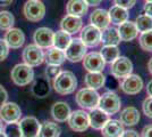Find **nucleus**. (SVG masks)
I'll use <instances>...</instances> for the list:
<instances>
[{
	"instance_id": "nucleus-16",
	"label": "nucleus",
	"mask_w": 152,
	"mask_h": 137,
	"mask_svg": "<svg viewBox=\"0 0 152 137\" xmlns=\"http://www.w3.org/2000/svg\"><path fill=\"white\" fill-rule=\"evenodd\" d=\"M4 40L6 41V44L8 45L9 48L18 49L25 42V34H24V32L20 29L13 27V29L8 30L6 32Z\"/></svg>"
},
{
	"instance_id": "nucleus-11",
	"label": "nucleus",
	"mask_w": 152,
	"mask_h": 137,
	"mask_svg": "<svg viewBox=\"0 0 152 137\" xmlns=\"http://www.w3.org/2000/svg\"><path fill=\"white\" fill-rule=\"evenodd\" d=\"M121 88L127 95H136L143 88V80L137 74H129L121 79Z\"/></svg>"
},
{
	"instance_id": "nucleus-34",
	"label": "nucleus",
	"mask_w": 152,
	"mask_h": 137,
	"mask_svg": "<svg viewBox=\"0 0 152 137\" xmlns=\"http://www.w3.org/2000/svg\"><path fill=\"white\" fill-rule=\"evenodd\" d=\"M33 93L37 97H45L49 93V82L47 79H39L33 86Z\"/></svg>"
},
{
	"instance_id": "nucleus-22",
	"label": "nucleus",
	"mask_w": 152,
	"mask_h": 137,
	"mask_svg": "<svg viewBox=\"0 0 152 137\" xmlns=\"http://www.w3.org/2000/svg\"><path fill=\"white\" fill-rule=\"evenodd\" d=\"M117 30L119 32L121 41H132L139 34L136 25H135V23L132 22V21H126V22L121 23V25H118Z\"/></svg>"
},
{
	"instance_id": "nucleus-45",
	"label": "nucleus",
	"mask_w": 152,
	"mask_h": 137,
	"mask_svg": "<svg viewBox=\"0 0 152 137\" xmlns=\"http://www.w3.org/2000/svg\"><path fill=\"white\" fill-rule=\"evenodd\" d=\"M85 2H86L89 6L95 7V6H98V5H100L101 0H85Z\"/></svg>"
},
{
	"instance_id": "nucleus-51",
	"label": "nucleus",
	"mask_w": 152,
	"mask_h": 137,
	"mask_svg": "<svg viewBox=\"0 0 152 137\" xmlns=\"http://www.w3.org/2000/svg\"><path fill=\"white\" fill-rule=\"evenodd\" d=\"M145 1H150V2H152V0H145Z\"/></svg>"
},
{
	"instance_id": "nucleus-41",
	"label": "nucleus",
	"mask_w": 152,
	"mask_h": 137,
	"mask_svg": "<svg viewBox=\"0 0 152 137\" xmlns=\"http://www.w3.org/2000/svg\"><path fill=\"white\" fill-rule=\"evenodd\" d=\"M7 98H8V93L2 86L0 85V106L6 103Z\"/></svg>"
},
{
	"instance_id": "nucleus-49",
	"label": "nucleus",
	"mask_w": 152,
	"mask_h": 137,
	"mask_svg": "<svg viewBox=\"0 0 152 137\" xmlns=\"http://www.w3.org/2000/svg\"><path fill=\"white\" fill-rule=\"evenodd\" d=\"M4 131V124H2V120L0 119V133Z\"/></svg>"
},
{
	"instance_id": "nucleus-38",
	"label": "nucleus",
	"mask_w": 152,
	"mask_h": 137,
	"mask_svg": "<svg viewBox=\"0 0 152 137\" xmlns=\"http://www.w3.org/2000/svg\"><path fill=\"white\" fill-rule=\"evenodd\" d=\"M142 109H143V113L145 114L146 117L151 118L152 119V97H146L143 101L142 104Z\"/></svg>"
},
{
	"instance_id": "nucleus-31",
	"label": "nucleus",
	"mask_w": 152,
	"mask_h": 137,
	"mask_svg": "<svg viewBox=\"0 0 152 137\" xmlns=\"http://www.w3.org/2000/svg\"><path fill=\"white\" fill-rule=\"evenodd\" d=\"M101 54L102 59H104L106 63H113L115 59H117L121 56V52L118 49L117 46H103L101 48Z\"/></svg>"
},
{
	"instance_id": "nucleus-39",
	"label": "nucleus",
	"mask_w": 152,
	"mask_h": 137,
	"mask_svg": "<svg viewBox=\"0 0 152 137\" xmlns=\"http://www.w3.org/2000/svg\"><path fill=\"white\" fill-rule=\"evenodd\" d=\"M9 54V47L4 39H0V62L7 59Z\"/></svg>"
},
{
	"instance_id": "nucleus-35",
	"label": "nucleus",
	"mask_w": 152,
	"mask_h": 137,
	"mask_svg": "<svg viewBox=\"0 0 152 137\" xmlns=\"http://www.w3.org/2000/svg\"><path fill=\"white\" fill-rule=\"evenodd\" d=\"M6 137H23L22 135V130L19 127V122H10L7 124L4 127V131Z\"/></svg>"
},
{
	"instance_id": "nucleus-2",
	"label": "nucleus",
	"mask_w": 152,
	"mask_h": 137,
	"mask_svg": "<svg viewBox=\"0 0 152 137\" xmlns=\"http://www.w3.org/2000/svg\"><path fill=\"white\" fill-rule=\"evenodd\" d=\"M100 95L98 91L91 88H82L77 91L75 96V101L78 106H81L84 110H93L98 107Z\"/></svg>"
},
{
	"instance_id": "nucleus-42",
	"label": "nucleus",
	"mask_w": 152,
	"mask_h": 137,
	"mask_svg": "<svg viewBox=\"0 0 152 137\" xmlns=\"http://www.w3.org/2000/svg\"><path fill=\"white\" fill-rule=\"evenodd\" d=\"M141 137H152V124H148L142 129Z\"/></svg>"
},
{
	"instance_id": "nucleus-26",
	"label": "nucleus",
	"mask_w": 152,
	"mask_h": 137,
	"mask_svg": "<svg viewBox=\"0 0 152 137\" xmlns=\"http://www.w3.org/2000/svg\"><path fill=\"white\" fill-rule=\"evenodd\" d=\"M84 81H85V85L88 88L96 90V89H100L104 86L106 77L102 72H88L85 74Z\"/></svg>"
},
{
	"instance_id": "nucleus-36",
	"label": "nucleus",
	"mask_w": 152,
	"mask_h": 137,
	"mask_svg": "<svg viewBox=\"0 0 152 137\" xmlns=\"http://www.w3.org/2000/svg\"><path fill=\"white\" fill-rule=\"evenodd\" d=\"M140 46L145 52H152V30L142 32L139 38Z\"/></svg>"
},
{
	"instance_id": "nucleus-17",
	"label": "nucleus",
	"mask_w": 152,
	"mask_h": 137,
	"mask_svg": "<svg viewBox=\"0 0 152 137\" xmlns=\"http://www.w3.org/2000/svg\"><path fill=\"white\" fill-rule=\"evenodd\" d=\"M88 114H89L90 126L96 130H101L102 127L109 120V114H107L106 112L102 111L99 107H95L93 110H91V112Z\"/></svg>"
},
{
	"instance_id": "nucleus-24",
	"label": "nucleus",
	"mask_w": 152,
	"mask_h": 137,
	"mask_svg": "<svg viewBox=\"0 0 152 137\" xmlns=\"http://www.w3.org/2000/svg\"><path fill=\"white\" fill-rule=\"evenodd\" d=\"M119 116V121L124 126H135L140 121V112L134 106L125 107Z\"/></svg>"
},
{
	"instance_id": "nucleus-33",
	"label": "nucleus",
	"mask_w": 152,
	"mask_h": 137,
	"mask_svg": "<svg viewBox=\"0 0 152 137\" xmlns=\"http://www.w3.org/2000/svg\"><path fill=\"white\" fill-rule=\"evenodd\" d=\"M14 23H15V17L10 12L7 10L0 12V30L8 31L13 29Z\"/></svg>"
},
{
	"instance_id": "nucleus-46",
	"label": "nucleus",
	"mask_w": 152,
	"mask_h": 137,
	"mask_svg": "<svg viewBox=\"0 0 152 137\" xmlns=\"http://www.w3.org/2000/svg\"><path fill=\"white\" fill-rule=\"evenodd\" d=\"M146 93H148V95L152 97V80H150L149 82H148V86H146Z\"/></svg>"
},
{
	"instance_id": "nucleus-3",
	"label": "nucleus",
	"mask_w": 152,
	"mask_h": 137,
	"mask_svg": "<svg viewBox=\"0 0 152 137\" xmlns=\"http://www.w3.org/2000/svg\"><path fill=\"white\" fill-rule=\"evenodd\" d=\"M121 98L114 91H107V93L102 94L100 98H99L98 107L101 109L102 111H104L109 116L118 113V112L121 111Z\"/></svg>"
},
{
	"instance_id": "nucleus-25",
	"label": "nucleus",
	"mask_w": 152,
	"mask_h": 137,
	"mask_svg": "<svg viewBox=\"0 0 152 137\" xmlns=\"http://www.w3.org/2000/svg\"><path fill=\"white\" fill-rule=\"evenodd\" d=\"M108 14H109L110 23H113L115 25H121V23L128 21V16H129L128 9H125L117 5L110 7V9L108 10Z\"/></svg>"
},
{
	"instance_id": "nucleus-8",
	"label": "nucleus",
	"mask_w": 152,
	"mask_h": 137,
	"mask_svg": "<svg viewBox=\"0 0 152 137\" xmlns=\"http://www.w3.org/2000/svg\"><path fill=\"white\" fill-rule=\"evenodd\" d=\"M86 46L82 42V40L80 38L72 39L70 44L65 50V56L69 62L77 63L80 61L84 59V56L86 55Z\"/></svg>"
},
{
	"instance_id": "nucleus-15",
	"label": "nucleus",
	"mask_w": 152,
	"mask_h": 137,
	"mask_svg": "<svg viewBox=\"0 0 152 137\" xmlns=\"http://www.w3.org/2000/svg\"><path fill=\"white\" fill-rule=\"evenodd\" d=\"M41 124L35 117H25L19 121L23 137H38Z\"/></svg>"
},
{
	"instance_id": "nucleus-50",
	"label": "nucleus",
	"mask_w": 152,
	"mask_h": 137,
	"mask_svg": "<svg viewBox=\"0 0 152 137\" xmlns=\"http://www.w3.org/2000/svg\"><path fill=\"white\" fill-rule=\"evenodd\" d=\"M0 137H6V136H5V134H4V133H0Z\"/></svg>"
},
{
	"instance_id": "nucleus-27",
	"label": "nucleus",
	"mask_w": 152,
	"mask_h": 137,
	"mask_svg": "<svg viewBox=\"0 0 152 137\" xmlns=\"http://www.w3.org/2000/svg\"><path fill=\"white\" fill-rule=\"evenodd\" d=\"M101 42L104 46H118L121 42L118 30L111 26H108L104 30H102Z\"/></svg>"
},
{
	"instance_id": "nucleus-1",
	"label": "nucleus",
	"mask_w": 152,
	"mask_h": 137,
	"mask_svg": "<svg viewBox=\"0 0 152 137\" xmlns=\"http://www.w3.org/2000/svg\"><path fill=\"white\" fill-rule=\"evenodd\" d=\"M77 87V79L70 71H61L53 79V88L60 95H68L74 93Z\"/></svg>"
},
{
	"instance_id": "nucleus-12",
	"label": "nucleus",
	"mask_w": 152,
	"mask_h": 137,
	"mask_svg": "<svg viewBox=\"0 0 152 137\" xmlns=\"http://www.w3.org/2000/svg\"><path fill=\"white\" fill-rule=\"evenodd\" d=\"M80 39L86 47H96L101 42V30L91 24L84 26L81 31Z\"/></svg>"
},
{
	"instance_id": "nucleus-47",
	"label": "nucleus",
	"mask_w": 152,
	"mask_h": 137,
	"mask_svg": "<svg viewBox=\"0 0 152 137\" xmlns=\"http://www.w3.org/2000/svg\"><path fill=\"white\" fill-rule=\"evenodd\" d=\"M13 0H0V6H9Z\"/></svg>"
},
{
	"instance_id": "nucleus-9",
	"label": "nucleus",
	"mask_w": 152,
	"mask_h": 137,
	"mask_svg": "<svg viewBox=\"0 0 152 137\" xmlns=\"http://www.w3.org/2000/svg\"><path fill=\"white\" fill-rule=\"evenodd\" d=\"M67 121L70 128L74 131H78V133L86 130L90 127L89 114L84 110H76L72 112Z\"/></svg>"
},
{
	"instance_id": "nucleus-6",
	"label": "nucleus",
	"mask_w": 152,
	"mask_h": 137,
	"mask_svg": "<svg viewBox=\"0 0 152 137\" xmlns=\"http://www.w3.org/2000/svg\"><path fill=\"white\" fill-rule=\"evenodd\" d=\"M22 56H23L24 63L31 67L41 65L45 62V54L42 52V49L35 44L26 46L23 50Z\"/></svg>"
},
{
	"instance_id": "nucleus-13",
	"label": "nucleus",
	"mask_w": 152,
	"mask_h": 137,
	"mask_svg": "<svg viewBox=\"0 0 152 137\" xmlns=\"http://www.w3.org/2000/svg\"><path fill=\"white\" fill-rule=\"evenodd\" d=\"M83 66L89 72H102L106 66V62L102 59L100 53L92 52L84 56Z\"/></svg>"
},
{
	"instance_id": "nucleus-10",
	"label": "nucleus",
	"mask_w": 152,
	"mask_h": 137,
	"mask_svg": "<svg viewBox=\"0 0 152 137\" xmlns=\"http://www.w3.org/2000/svg\"><path fill=\"white\" fill-rule=\"evenodd\" d=\"M22 117V110L16 103L8 102L0 106V119L6 122H18Z\"/></svg>"
},
{
	"instance_id": "nucleus-48",
	"label": "nucleus",
	"mask_w": 152,
	"mask_h": 137,
	"mask_svg": "<svg viewBox=\"0 0 152 137\" xmlns=\"http://www.w3.org/2000/svg\"><path fill=\"white\" fill-rule=\"evenodd\" d=\"M148 69H149V72L152 74V57L150 59V61H149V63H148Z\"/></svg>"
},
{
	"instance_id": "nucleus-37",
	"label": "nucleus",
	"mask_w": 152,
	"mask_h": 137,
	"mask_svg": "<svg viewBox=\"0 0 152 137\" xmlns=\"http://www.w3.org/2000/svg\"><path fill=\"white\" fill-rule=\"evenodd\" d=\"M60 72H61L60 65H48L45 69V73H47L48 79H55Z\"/></svg>"
},
{
	"instance_id": "nucleus-30",
	"label": "nucleus",
	"mask_w": 152,
	"mask_h": 137,
	"mask_svg": "<svg viewBox=\"0 0 152 137\" xmlns=\"http://www.w3.org/2000/svg\"><path fill=\"white\" fill-rule=\"evenodd\" d=\"M72 41V37H70L69 33L65 32L63 30L57 31V32L53 34V47L60 49V50H66V48L68 47V45Z\"/></svg>"
},
{
	"instance_id": "nucleus-4",
	"label": "nucleus",
	"mask_w": 152,
	"mask_h": 137,
	"mask_svg": "<svg viewBox=\"0 0 152 137\" xmlns=\"http://www.w3.org/2000/svg\"><path fill=\"white\" fill-rule=\"evenodd\" d=\"M12 80L15 85L17 86H27L30 85L33 79H34V71L31 66L27 64H17L13 67L12 70Z\"/></svg>"
},
{
	"instance_id": "nucleus-21",
	"label": "nucleus",
	"mask_w": 152,
	"mask_h": 137,
	"mask_svg": "<svg viewBox=\"0 0 152 137\" xmlns=\"http://www.w3.org/2000/svg\"><path fill=\"white\" fill-rule=\"evenodd\" d=\"M70 113L69 105L66 102H57L51 107V116L57 122H65L68 120Z\"/></svg>"
},
{
	"instance_id": "nucleus-5",
	"label": "nucleus",
	"mask_w": 152,
	"mask_h": 137,
	"mask_svg": "<svg viewBox=\"0 0 152 137\" xmlns=\"http://www.w3.org/2000/svg\"><path fill=\"white\" fill-rule=\"evenodd\" d=\"M23 13L25 17L31 22H39L45 17V4L40 0H28L26 1Z\"/></svg>"
},
{
	"instance_id": "nucleus-19",
	"label": "nucleus",
	"mask_w": 152,
	"mask_h": 137,
	"mask_svg": "<svg viewBox=\"0 0 152 137\" xmlns=\"http://www.w3.org/2000/svg\"><path fill=\"white\" fill-rule=\"evenodd\" d=\"M90 23L99 30H104L110 24L109 14L106 9H95L90 15Z\"/></svg>"
},
{
	"instance_id": "nucleus-43",
	"label": "nucleus",
	"mask_w": 152,
	"mask_h": 137,
	"mask_svg": "<svg viewBox=\"0 0 152 137\" xmlns=\"http://www.w3.org/2000/svg\"><path fill=\"white\" fill-rule=\"evenodd\" d=\"M121 137H140L139 133L133 129H128V130H124Z\"/></svg>"
},
{
	"instance_id": "nucleus-44",
	"label": "nucleus",
	"mask_w": 152,
	"mask_h": 137,
	"mask_svg": "<svg viewBox=\"0 0 152 137\" xmlns=\"http://www.w3.org/2000/svg\"><path fill=\"white\" fill-rule=\"evenodd\" d=\"M143 10H144V14H145V15L152 17V2L146 1L144 7H143Z\"/></svg>"
},
{
	"instance_id": "nucleus-14",
	"label": "nucleus",
	"mask_w": 152,
	"mask_h": 137,
	"mask_svg": "<svg viewBox=\"0 0 152 137\" xmlns=\"http://www.w3.org/2000/svg\"><path fill=\"white\" fill-rule=\"evenodd\" d=\"M53 34L55 32L51 29L39 27L33 34V40L40 48H50L53 46Z\"/></svg>"
},
{
	"instance_id": "nucleus-7",
	"label": "nucleus",
	"mask_w": 152,
	"mask_h": 137,
	"mask_svg": "<svg viewBox=\"0 0 152 137\" xmlns=\"http://www.w3.org/2000/svg\"><path fill=\"white\" fill-rule=\"evenodd\" d=\"M133 63L125 56H119L110 64V73L117 79H123L132 74Z\"/></svg>"
},
{
	"instance_id": "nucleus-29",
	"label": "nucleus",
	"mask_w": 152,
	"mask_h": 137,
	"mask_svg": "<svg viewBox=\"0 0 152 137\" xmlns=\"http://www.w3.org/2000/svg\"><path fill=\"white\" fill-rule=\"evenodd\" d=\"M60 133H61V129L57 124L51 121H45L40 126L38 137H59Z\"/></svg>"
},
{
	"instance_id": "nucleus-40",
	"label": "nucleus",
	"mask_w": 152,
	"mask_h": 137,
	"mask_svg": "<svg viewBox=\"0 0 152 137\" xmlns=\"http://www.w3.org/2000/svg\"><path fill=\"white\" fill-rule=\"evenodd\" d=\"M114 1H115V5L123 7L125 9H129V8L134 7L135 2H136V0H114Z\"/></svg>"
},
{
	"instance_id": "nucleus-18",
	"label": "nucleus",
	"mask_w": 152,
	"mask_h": 137,
	"mask_svg": "<svg viewBox=\"0 0 152 137\" xmlns=\"http://www.w3.org/2000/svg\"><path fill=\"white\" fill-rule=\"evenodd\" d=\"M82 17H76V16H72V15H66L60 22L61 30L65 32L69 33V34L77 33L82 29Z\"/></svg>"
},
{
	"instance_id": "nucleus-32",
	"label": "nucleus",
	"mask_w": 152,
	"mask_h": 137,
	"mask_svg": "<svg viewBox=\"0 0 152 137\" xmlns=\"http://www.w3.org/2000/svg\"><path fill=\"white\" fill-rule=\"evenodd\" d=\"M135 25L139 32H146V31H151L152 30V17L148 16L145 14L139 15L135 20Z\"/></svg>"
},
{
	"instance_id": "nucleus-23",
	"label": "nucleus",
	"mask_w": 152,
	"mask_h": 137,
	"mask_svg": "<svg viewBox=\"0 0 152 137\" xmlns=\"http://www.w3.org/2000/svg\"><path fill=\"white\" fill-rule=\"evenodd\" d=\"M89 5L85 2V0H69L66 6L67 15L82 17L88 13Z\"/></svg>"
},
{
	"instance_id": "nucleus-28",
	"label": "nucleus",
	"mask_w": 152,
	"mask_h": 137,
	"mask_svg": "<svg viewBox=\"0 0 152 137\" xmlns=\"http://www.w3.org/2000/svg\"><path fill=\"white\" fill-rule=\"evenodd\" d=\"M65 59H66L65 52L55 47H50L49 50L45 54V61L48 65H61Z\"/></svg>"
},
{
	"instance_id": "nucleus-20",
	"label": "nucleus",
	"mask_w": 152,
	"mask_h": 137,
	"mask_svg": "<svg viewBox=\"0 0 152 137\" xmlns=\"http://www.w3.org/2000/svg\"><path fill=\"white\" fill-rule=\"evenodd\" d=\"M124 133V124L119 120L109 119L102 127L101 134L103 137H121Z\"/></svg>"
}]
</instances>
